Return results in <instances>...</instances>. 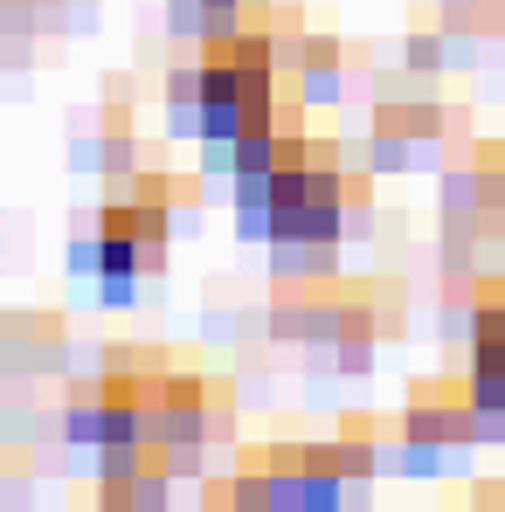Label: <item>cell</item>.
I'll use <instances>...</instances> for the list:
<instances>
[{"mask_svg": "<svg viewBox=\"0 0 505 512\" xmlns=\"http://www.w3.org/2000/svg\"><path fill=\"white\" fill-rule=\"evenodd\" d=\"M409 443L422 450H436V443H471V436H485L478 423V402H471V381L457 388V381H416L409 388Z\"/></svg>", "mask_w": 505, "mask_h": 512, "instance_id": "1", "label": "cell"}, {"mask_svg": "<svg viewBox=\"0 0 505 512\" xmlns=\"http://www.w3.org/2000/svg\"><path fill=\"white\" fill-rule=\"evenodd\" d=\"M478 360H505V277H492L471 305V367Z\"/></svg>", "mask_w": 505, "mask_h": 512, "instance_id": "2", "label": "cell"}, {"mask_svg": "<svg viewBox=\"0 0 505 512\" xmlns=\"http://www.w3.org/2000/svg\"><path fill=\"white\" fill-rule=\"evenodd\" d=\"M291 70H305L312 97H333V84H339V49H333V42H305V63H291Z\"/></svg>", "mask_w": 505, "mask_h": 512, "instance_id": "3", "label": "cell"}]
</instances>
